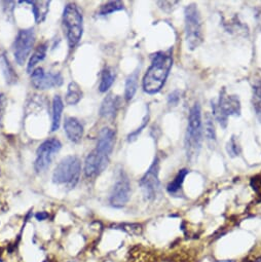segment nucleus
<instances>
[{"label": "nucleus", "instance_id": "nucleus-1", "mask_svg": "<svg viewBox=\"0 0 261 262\" xmlns=\"http://www.w3.org/2000/svg\"><path fill=\"white\" fill-rule=\"evenodd\" d=\"M173 65V57L170 52L157 53L153 63L143 78V90L147 94L159 93L164 86Z\"/></svg>", "mask_w": 261, "mask_h": 262}, {"label": "nucleus", "instance_id": "nucleus-2", "mask_svg": "<svg viewBox=\"0 0 261 262\" xmlns=\"http://www.w3.org/2000/svg\"><path fill=\"white\" fill-rule=\"evenodd\" d=\"M203 141L202 111L199 102L194 103L188 115V124L185 135V149L187 159L190 162L198 160Z\"/></svg>", "mask_w": 261, "mask_h": 262}, {"label": "nucleus", "instance_id": "nucleus-3", "mask_svg": "<svg viewBox=\"0 0 261 262\" xmlns=\"http://www.w3.org/2000/svg\"><path fill=\"white\" fill-rule=\"evenodd\" d=\"M63 27L68 46L73 49L82 36V15L75 5H67L63 12Z\"/></svg>", "mask_w": 261, "mask_h": 262}, {"label": "nucleus", "instance_id": "nucleus-4", "mask_svg": "<svg viewBox=\"0 0 261 262\" xmlns=\"http://www.w3.org/2000/svg\"><path fill=\"white\" fill-rule=\"evenodd\" d=\"M81 164L77 157L69 156L63 159L56 167L53 174V181L57 184H64L74 187L80 177Z\"/></svg>", "mask_w": 261, "mask_h": 262}, {"label": "nucleus", "instance_id": "nucleus-5", "mask_svg": "<svg viewBox=\"0 0 261 262\" xmlns=\"http://www.w3.org/2000/svg\"><path fill=\"white\" fill-rule=\"evenodd\" d=\"M213 115L220 123V125L225 128L227 125V120L229 116H240L241 115V102L237 96L228 95L223 89L220 93V97L217 103L212 101Z\"/></svg>", "mask_w": 261, "mask_h": 262}, {"label": "nucleus", "instance_id": "nucleus-6", "mask_svg": "<svg viewBox=\"0 0 261 262\" xmlns=\"http://www.w3.org/2000/svg\"><path fill=\"white\" fill-rule=\"evenodd\" d=\"M185 39L189 50H195L203 42V28L197 6L190 5L185 8Z\"/></svg>", "mask_w": 261, "mask_h": 262}, {"label": "nucleus", "instance_id": "nucleus-7", "mask_svg": "<svg viewBox=\"0 0 261 262\" xmlns=\"http://www.w3.org/2000/svg\"><path fill=\"white\" fill-rule=\"evenodd\" d=\"M35 42V33L33 28L20 30L14 42V55L17 63L23 65L29 57Z\"/></svg>", "mask_w": 261, "mask_h": 262}, {"label": "nucleus", "instance_id": "nucleus-8", "mask_svg": "<svg viewBox=\"0 0 261 262\" xmlns=\"http://www.w3.org/2000/svg\"><path fill=\"white\" fill-rule=\"evenodd\" d=\"M114 142L115 134L113 130L109 127L102 128L99 133L97 147L94 150V154L98 158L103 171L108 166V162L114 147Z\"/></svg>", "mask_w": 261, "mask_h": 262}, {"label": "nucleus", "instance_id": "nucleus-9", "mask_svg": "<svg viewBox=\"0 0 261 262\" xmlns=\"http://www.w3.org/2000/svg\"><path fill=\"white\" fill-rule=\"evenodd\" d=\"M61 142L56 138H51L40 144L36 151V160L34 164L35 171L37 173L46 171L50 167L53 157L61 149Z\"/></svg>", "mask_w": 261, "mask_h": 262}, {"label": "nucleus", "instance_id": "nucleus-10", "mask_svg": "<svg viewBox=\"0 0 261 262\" xmlns=\"http://www.w3.org/2000/svg\"><path fill=\"white\" fill-rule=\"evenodd\" d=\"M159 173H160V162H159V159L157 158L153 163V165L150 166V168L148 169V171L140 180V187L147 200H154L158 194V191L160 189Z\"/></svg>", "mask_w": 261, "mask_h": 262}, {"label": "nucleus", "instance_id": "nucleus-11", "mask_svg": "<svg viewBox=\"0 0 261 262\" xmlns=\"http://www.w3.org/2000/svg\"><path fill=\"white\" fill-rule=\"evenodd\" d=\"M130 196V184L126 175L121 172L110 193L109 203L114 208L123 207Z\"/></svg>", "mask_w": 261, "mask_h": 262}, {"label": "nucleus", "instance_id": "nucleus-12", "mask_svg": "<svg viewBox=\"0 0 261 262\" xmlns=\"http://www.w3.org/2000/svg\"><path fill=\"white\" fill-rule=\"evenodd\" d=\"M31 81L35 89L48 90L62 85L63 77L59 72L46 73L42 68H36L31 73Z\"/></svg>", "mask_w": 261, "mask_h": 262}, {"label": "nucleus", "instance_id": "nucleus-13", "mask_svg": "<svg viewBox=\"0 0 261 262\" xmlns=\"http://www.w3.org/2000/svg\"><path fill=\"white\" fill-rule=\"evenodd\" d=\"M64 129L67 138L74 143L79 142L83 136V126L75 117H67L65 119Z\"/></svg>", "mask_w": 261, "mask_h": 262}, {"label": "nucleus", "instance_id": "nucleus-14", "mask_svg": "<svg viewBox=\"0 0 261 262\" xmlns=\"http://www.w3.org/2000/svg\"><path fill=\"white\" fill-rule=\"evenodd\" d=\"M120 99L113 95H108L102 102L100 115L105 118H113L119 108Z\"/></svg>", "mask_w": 261, "mask_h": 262}, {"label": "nucleus", "instance_id": "nucleus-15", "mask_svg": "<svg viewBox=\"0 0 261 262\" xmlns=\"http://www.w3.org/2000/svg\"><path fill=\"white\" fill-rule=\"evenodd\" d=\"M64 109V104L60 96H55L53 100V121H52V132L59 129L61 123V117Z\"/></svg>", "mask_w": 261, "mask_h": 262}, {"label": "nucleus", "instance_id": "nucleus-16", "mask_svg": "<svg viewBox=\"0 0 261 262\" xmlns=\"http://www.w3.org/2000/svg\"><path fill=\"white\" fill-rule=\"evenodd\" d=\"M32 6V12L34 15L35 22L37 24H40L45 21L49 10H50V2H27Z\"/></svg>", "mask_w": 261, "mask_h": 262}, {"label": "nucleus", "instance_id": "nucleus-17", "mask_svg": "<svg viewBox=\"0 0 261 262\" xmlns=\"http://www.w3.org/2000/svg\"><path fill=\"white\" fill-rule=\"evenodd\" d=\"M0 66H2L4 75L6 77V80L9 84L16 83L18 80V75L15 72L13 66L11 65L9 59L6 57V55H3L2 58H0Z\"/></svg>", "mask_w": 261, "mask_h": 262}, {"label": "nucleus", "instance_id": "nucleus-18", "mask_svg": "<svg viewBox=\"0 0 261 262\" xmlns=\"http://www.w3.org/2000/svg\"><path fill=\"white\" fill-rule=\"evenodd\" d=\"M81 98H82V91L80 86L74 81L70 82L68 85L66 97H65V102L68 105H76L77 103H79Z\"/></svg>", "mask_w": 261, "mask_h": 262}, {"label": "nucleus", "instance_id": "nucleus-19", "mask_svg": "<svg viewBox=\"0 0 261 262\" xmlns=\"http://www.w3.org/2000/svg\"><path fill=\"white\" fill-rule=\"evenodd\" d=\"M138 88V71L130 74L125 81V90H124V98L126 101H130L135 96Z\"/></svg>", "mask_w": 261, "mask_h": 262}, {"label": "nucleus", "instance_id": "nucleus-20", "mask_svg": "<svg viewBox=\"0 0 261 262\" xmlns=\"http://www.w3.org/2000/svg\"><path fill=\"white\" fill-rule=\"evenodd\" d=\"M47 51H48V43H42L40 45L36 50L35 52L32 54L30 60H29V63H28V66H27V70L29 72H32L33 71V68L39 63L41 62L45 58H46V55H47Z\"/></svg>", "mask_w": 261, "mask_h": 262}, {"label": "nucleus", "instance_id": "nucleus-21", "mask_svg": "<svg viewBox=\"0 0 261 262\" xmlns=\"http://www.w3.org/2000/svg\"><path fill=\"white\" fill-rule=\"evenodd\" d=\"M115 79V74L112 68H105L102 71V75H101V81H100V85H99V91L101 93H105L107 92L111 85L113 84Z\"/></svg>", "mask_w": 261, "mask_h": 262}, {"label": "nucleus", "instance_id": "nucleus-22", "mask_svg": "<svg viewBox=\"0 0 261 262\" xmlns=\"http://www.w3.org/2000/svg\"><path fill=\"white\" fill-rule=\"evenodd\" d=\"M205 135H206L207 141L212 147V145L216 143V132H215V126L213 122V117L209 112L205 114Z\"/></svg>", "mask_w": 261, "mask_h": 262}, {"label": "nucleus", "instance_id": "nucleus-23", "mask_svg": "<svg viewBox=\"0 0 261 262\" xmlns=\"http://www.w3.org/2000/svg\"><path fill=\"white\" fill-rule=\"evenodd\" d=\"M187 174H188V170H186V169H183V170L179 171V173L177 174L175 179L167 187V190L170 194L174 195V194H177L180 191V189L182 187V184L184 182V179L187 176Z\"/></svg>", "mask_w": 261, "mask_h": 262}, {"label": "nucleus", "instance_id": "nucleus-24", "mask_svg": "<svg viewBox=\"0 0 261 262\" xmlns=\"http://www.w3.org/2000/svg\"><path fill=\"white\" fill-rule=\"evenodd\" d=\"M252 103L258 119L261 122V82H257L253 86Z\"/></svg>", "mask_w": 261, "mask_h": 262}, {"label": "nucleus", "instance_id": "nucleus-25", "mask_svg": "<svg viewBox=\"0 0 261 262\" xmlns=\"http://www.w3.org/2000/svg\"><path fill=\"white\" fill-rule=\"evenodd\" d=\"M123 9H124L123 3L117 2V0H115V2H109V3L105 4L104 6H102L100 11H99V15L100 16H106V15L112 14L114 12L121 11Z\"/></svg>", "mask_w": 261, "mask_h": 262}, {"label": "nucleus", "instance_id": "nucleus-26", "mask_svg": "<svg viewBox=\"0 0 261 262\" xmlns=\"http://www.w3.org/2000/svg\"><path fill=\"white\" fill-rule=\"evenodd\" d=\"M226 151H227L228 156L231 157V158H235V157L240 156L241 147H240V145H238L234 136H232L230 138V140L228 141V143L226 145Z\"/></svg>", "mask_w": 261, "mask_h": 262}, {"label": "nucleus", "instance_id": "nucleus-27", "mask_svg": "<svg viewBox=\"0 0 261 262\" xmlns=\"http://www.w3.org/2000/svg\"><path fill=\"white\" fill-rule=\"evenodd\" d=\"M180 101V92L179 91H174L172 92L169 97H168V103L172 106H176Z\"/></svg>", "mask_w": 261, "mask_h": 262}, {"label": "nucleus", "instance_id": "nucleus-28", "mask_svg": "<svg viewBox=\"0 0 261 262\" xmlns=\"http://www.w3.org/2000/svg\"><path fill=\"white\" fill-rule=\"evenodd\" d=\"M7 108V97L5 94L0 93V120L3 119Z\"/></svg>", "mask_w": 261, "mask_h": 262}, {"label": "nucleus", "instance_id": "nucleus-29", "mask_svg": "<svg viewBox=\"0 0 261 262\" xmlns=\"http://www.w3.org/2000/svg\"><path fill=\"white\" fill-rule=\"evenodd\" d=\"M147 122H148V116H147V117H145V119L143 120L142 125H141L137 130H135V132H133L132 134H129V135H128V141H132V140L136 139V137L138 136V134H140V133L142 132V129L146 126V123H147Z\"/></svg>", "mask_w": 261, "mask_h": 262}, {"label": "nucleus", "instance_id": "nucleus-30", "mask_svg": "<svg viewBox=\"0 0 261 262\" xmlns=\"http://www.w3.org/2000/svg\"><path fill=\"white\" fill-rule=\"evenodd\" d=\"M36 219L39 220V221H42V220H46L47 218H49V214L47 212H39L35 215Z\"/></svg>", "mask_w": 261, "mask_h": 262}]
</instances>
